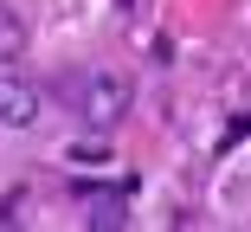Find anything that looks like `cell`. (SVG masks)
<instances>
[{
  "label": "cell",
  "instance_id": "1",
  "mask_svg": "<svg viewBox=\"0 0 251 232\" xmlns=\"http://www.w3.org/2000/svg\"><path fill=\"white\" fill-rule=\"evenodd\" d=\"M129 77H116V71H84V77H71V110L90 123V129H116L123 116H129Z\"/></svg>",
  "mask_w": 251,
  "mask_h": 232
},
{
  "label": "cell",
  "instance_id": "2",
  "mask_svg": "<svg viewBox=\"0 0 251 232\" xmlns=\"http://www.w3.org/2000/svg\"><path fill=\"white\" fill-rule=\"evenodd\" d=\"M0 123H13V129H32L39 123V84L32 77L0 71Z\"/></svg>",
  "mask_w": 251,
  "mask_h": 232
},
{
  "label": "cell",
  "instance_id": "3",
  "mask_svg": "<svg viewBox=\"0 0 251 232\" xmlns=\"http://www.w3.org/2000/svg\"><path fill=\"white\" fill-rule=\"evenodd\" d=\"M90 226H97V232H110V226H123V200H110V194H97V200H90Z\"/></svg>",
  "mask_w": 251,
  "mask_h": 232
},
{
  "label": "cell",
  "instance_id": "4",
  "mask_svg": "<svg viewBox=\"0 0 251 232\" xmlns=\"http://www.w3.org/2000/svg\"><path fill=\"white\" fill-rule=\"evenodd\" d=\"M20 45H26V32H20V20H13L7 7H0V58H13Z\"/></svg>",
  "mask_w": 251,
  "mask_h": 232
}]
</instances>
